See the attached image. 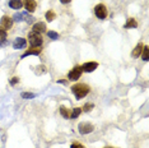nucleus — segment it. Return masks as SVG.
I'll use <instances>...</instances> for the list:
<instances>
[{"label":"nucleus","instance_id":"obj_15","mask_svg":"<svg viewBox=\"0 0 149 148\" xmlns=\"http://www.w3.org/2000/svg\"><path fill=\"white\" fill-rule=\"evenodd\" d=\"M29 13L28 12H23V13H17V14L13 17V21H17V22H22L26 19V17L28 15Z\"/></svg>","mask_w":149,"mask_h":148},{"label":"nucleus","instance_id":"obj_25","mask_svg":"<svg viewBox=\"0 0 149 148\" xmlns=\"http://www.w3.org/2000/svg\"><path fill=\"white\" fill-rule=\"evenodd\" d=\"M70 148H86V147H84V146H83V144H82V143H78V142H74V143L72 144V146H70Z\"/></svg>","mask_w":149,"mask_h":148},{"label":"nucleus","instance_id":"obj_18","mask_svg":"<svg viewBox=\"0 0 149 148\" xmlns=\"http://www.w3.org/2000/svg\"><path fill=\"white\" fill-rule=\"evenodd\" d=\"M45 17H46V21L47 22H52L54 19L56 18V14H55V12H54V10H47Z\"/></svg>","mask_w":149,"mask_h":148},{"label":"nucleus","instance_id":"obj_4","mask_svg":"<svg viewBox=\"0 0 149 148\" xmlns=\"http://www.w3.org/2000/svg\"><path fill=\"white\" fill-rule=\"evenodd\" d=\"M82 74H83L82 66L75 65L69 73H68V79H69V80H78L80 77H82Z\"/></svg>","mask_w":149,"mask_h":148},{"label":"nucleus","instance_id":"obj_14","mask_svg":"<svg viewBox=\"0 0 149 148\" xmlns=\"http://www.w3.org/2000/svg\"><path fill=\"white\" fill-rule=\"evenodd\" d=\"M9 6H10L12 9L18 10V9H21L23 6V1L22 0H10V1H9Z\"/></svg>","mask_w":149,"mask_h":148},{"label":"nucleus","instance_id":"obj_21","mask_svg":"<svg viewBox=\"0 0 149 148\" xmlns=\"http://www.w3.org/2000/svg\"><path fill=\"white\" fill-rule=\"evenodd\" d=\"M93 107H94V105H93L92 102H88V103H86V105L83 106L82 111H84V112H89V111L93 110Z\"/></svg>","mask_w":149,"mask_h":148},{"label":"nucleus","instance_id":"obj_23","mask_svg":"<svg viewBox=\"0 0 149 148\" xmlns=\"http://www.w3.org/2000/svg\"><path fill=\"white\" fill-rule=\"evenodd\" d=\"M21 96H22V98H35L36 95H33L31 92H22Z\"/></svg>","mask_w":149,"mask_h":148},{"label":"nucleus","instance_id":"obj_7","mask_svg":"<svg viewBox=\"0 0 149 148\" xmlns=\"http://www.w3.org/2000/svg\"><path fill=\"white\" fill-rule=\"evenodd\" d=\"M97 68H98V63L97 61H87V63L83 64L82 70L83 72H86V73H92Z\"/></svg>","mask_w":149,"mask_h":148},{"label":"nucleus","instance_id":"obj_10","mask_svg":"<svg viewBox=\"0 0 149 148\" xmlns=\"http://www.w3.org/2000/svg\"><path fill=\"white\" fill-rule=\"evenodd\" d=\"M40 54H41V47H31L29 50H27V51L23 54V55L21 56V59H24V58H27V56H31V55L38 56Z\"/></svg>","mask_w":149,"mask_h":148},{"label":"nucleus","instance_id":"obj_28","mask_svg":"<svg viewBox=\"0 0 149 148\" xmlns=\"http://www.w3.org/2000/svg\"><path fill=\"white\" fill-rule=\"evenodd\" d=\"M60 1H61V4H69L72 0H60Z\"/></svg>","mask_w":149,"mask_h":148},{"label":"nucleus","instance_id":"obj_3","mask_svg":"<svg viewBox=\"0 0 149 148\" xmlns=\"http://www.w3.org/2000/svg\"><path fill=\"white\" fill-rule=\"evenodd\" d=\"M94 14L98 19H106L107 15H108V12H107V8L106 5L103 4H97L94 6Z\"/></svg>","mask_w":149,"mask_h":148},{"label":"nucleus","instance_id":"obj_24","mask_svg":"<svg viewBox=\"0 0 149 148\" xmlns=\"http://www.w3.org/2000/svg\"><path fill=\"white\" fill-rule=\"evenodd\" d=\"M36 73H37V75H42V74L46 73V68L43 65H40L38 68L36 69Z\"/></svg>","mask_w":149,"mask_h":148},{"label":"nucleus","instance_id":"obj_19","mask_svg":"<svg viewBox=\"0 0 149 148\" xmlns=\"http://www.w3.org/2000/svg\"><path fill=\"white\" fill-rule=\"evenodd\" d=\"M82 114V109L80 107H74L72 110V115H70V119H77L78 116Z\"/></svg>","mask_w":149,"mask_h":148},{"label":"nucleus","instance_id":"obj_1","mask_svg":"<svg viewBox=\"0 0 149 148\" xmlns=\"http://www.w3.org/2000/svg\"><path fill=\"white\" fill-rule=\"evenodd\" d=\"M72 92L77 100H82L91 92V87L86 83H77L72 87Z\"/></svg>","mask_w":149,"mask_h":148},{"label":"nucleus","instance_id":"obj_2","mask_svg":"<svg viewBox=\"0 0 149 148\" xmlns=\"http://www.w3.org/2000/svg\"><path fill=\"white\" fill-rule=\"evenodd\" d=\"M28 41H29V45L31 47H41L42 42H43V38L40 33H36L31 31L28 33Z\"/></svg>","mask_w":149,"mask_h":148},{"label":"nucleus","instance_id":"obj_11","mask_svg":"<svg viewBox=\"0 0 149 148\" xmlns=\"http://www.w3.org/2000/svg\"><path fill=\"white\" fill-rule=\"evenodd\" d=\"M32 31L33 32H36V33H43V32H46V24L43 22H38V23H35L32 27Z\"/></svg>","mask_w":149,"mask_h":148},{"label":"nucleus","instance_id":"obj_16","mask_svg":"<svg viewBox=\"0 0 149 148\" xmlns=\"http://www.w3.org/2000/svg\"><path fill=\"white\" fill-rule=\"evenodd\" d=\"M60 112H61V115L64 119H70V115H72V111L68 110L65 106H60Z\"/></svg>","mask_w":149,"mask_h":148},{"label":"nucleus","instance_id":"obj_27","mask_svg":"<svg viewBox=\"0 0 149 148\" xmlns=\"http://www.w3.org/2000/svg\"><path fill=\"white\" fill-rule=\"evenodd\" d=\"M57 83H61V84H68V82H66V80H64V79H60V80H57Z\"/></svg>","mask_w":149,"mask_h":148},{"label":"nucleus","instance_id":"obj_12","mask_svg":"<svg viewBox=\"0 0 149 148\" xmlns=\"http://www.w3.org/2000/svg\"><path fill=\"white\" fill-rule=\"evenodd\" d=\"M143 47H144V45L141 42H139L138 45H136V47H135L133 51H131V56H133L134 59H136V58H140V55H141V51H143Z\"/></svg>","mask_w":149,"mask_h":148},{"label":"nucleus","instance_id":"obj_17","mask_svg":"<svg viewBox=\"0 0 149 148\" xmlns=\"http://www.w3.org/2000/svg\"><path fill=\"white\" fill-rule=\"evenodd\" d=\"M5 40H6V32L3 27H0V46H4Z\"/></svg>","mask_w":149,"mask_h":148},{"label":"nucleus","instance_id":"obj_20","mask_svg":"<svg viewBox=\"0 0 149 148\" xmlns=\"http://www.w3.org/2000/svg\"><path fill=\"white\" fill-rule=\"evenodd\" d=\"M141 59L144 60V61H148L149 60V49H148V46H144L143 47V51H141Z\"/></svg>","mask_w":149,"mask_h":148},{"label":"nucleus","instance_id":"obj_5","mask_svg":"<svg viewBox=\"0 0 149 148\" xmlns=\"http://www.w3.org/2000/svg\"><path fill=\"white\" fill-rule=\"evenodd\" d=\"M93 130H94V126L89 123H80L79 125H78V132H79L80 134H83V135L92 133Z\"/></svg>","mask_w":149,"mask_h":148},{"label":"nucleus","instance_id":"obj_6","mask_svg":"<svg viewBox=\"0 0 149 148\" xmlns=\"http://www.w3.org/2000/svg\"><path fill=\"white\" fill-rule=\"evenodd\" d=\"M13 23H14V21H13V18L12 17H9V15H3L1 19H0V27H3L5 31L12 28Z\"/></svg>","mask_w":149,"mask_h":148},{"label":"nucleus","instance_id":"obj_13","mask_svg":"<svg viewBox=\"0 0 149 148\" xmlns=\"http://www.w3.org/2000/svg\"><path fill=\"white\" fill-rule=\"evenodd\" d=\"M138 27V22H136V19L135 18H129L126 23L124 24V28L125 29H129V28H136Z\"/></svg>","mask_w":149,"mask_h":148},{"label":"nucleus","instance_id":"obj_29","mask_svg":"<svg viewBox=\"0 0 149 148\" xmlns=\"http://www.w3.org/2000/svg\"><path fill=\"white\" fill-rule=\"evenodd\" d=\"M104 148H113V147H104Z\"/></svg>","mask_w":149,"mask_h":148},{"label":"nucleus","instance_id":"obj_8","mask_svg":"<svg viewBox=\"0 0 149 148\" xmlns=\"http://www.w3.org/2000/svg\"><path fill=\"white\" fill-rule=\"evenodd\" d=\"M23 6L26 8V12L33 13L37 8V3L36 0H23Z\"/></svg>","mask_w":149,"mask_h":148},{"label":"nucleus","instance_id":"obj_22","mask_svg":"<svg viewBox=\"0 0 149 148\" xmlns=\"http://www.w3.org/2000/svg\"><path fill=\"white\" fill-rule=\"evenodd\" d=\"M47 36L51 40H57L59 38V33H56L55 31H47Z\"/></svg>","mask_w":149,"mask_h":148},{"label":"nucleus","instance_id":"obj_9","mask_svg":"<svg viewBox=\"0 0 149 148\" xmlns=\"http://www.w3.org/2000/svg\"><path fill=\"white\" fill-rule=\"evenodd\" d=\"M27 46V40L23 38V37H18V38L14 40V42H13V47L15 50H19V49H24Z\"/></svg>","mask_w":149,"mask_h":148},{"label":"nucleus","instance_id":"obj_26","mask_svg":"<svg viewBox=\"0 0 149 148\" xmlns=\"http://www.w3.org/2000/svg\"><path fill=\"white\" fill-rule=\"evenodd\" d=\"M18 82H19V78H18V77H13V78L10 79V84H12V86H15Z\"/></svg>","mask_w":149,"mask_h":148}]
</instances>
